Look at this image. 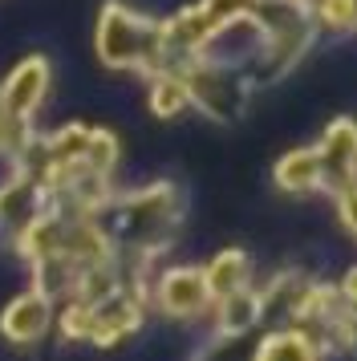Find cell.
I'll list each match as a JSON object with an SVG mask.
<instances>
[{
	"instance_id": "1",
	"label": "cell",
	"mask_w": 357,
	"mask_h": 361,
	"mask_svg": "<svg viewBox=\"0 0 357 361\" xmlns=\"http://www.w3.org/2000/svg\"><path fill=\"white\" fill-rule=\"evenodd\" d=\"M97 57L106 69H138L146 78L162 73L159 20L110 0L97 17Z\"/></svg>"
},
{
	"instance_id": "2",
	"label": "cell",
	"mask_w": 357,
	"mask_h": 361,
	"mask_svg": "<svg viewBox=\"0 0 357 361\" xmlns=\"http://www.w3.org/2000/svg\"><path fill=\"white\" fill-rule=\"evenodd\" d=\"M178 78L187 85V106H199L215 122H236L248 106V94H252V85L240 69L215 66L207 57H191L178 69Z\"/></svg>"
},
{
	"instance_id": "3",
	"label": "cell",
	"mask_w": 357,
	"mask_h": 361,
	"mask_svg": "<svg viewBox=\"0 0 357 361\" xmlns=\"http://www.w3.org/2000/svg\"><path fill=\"white\" fill-rule=\"evenodd\" d=\"M146 305H155V309H159L162 317H171V321L199 317V312L211 305L207 288H203V268H191V264L159 268V272H155V280H150Z\"/></svg>"
},
{
	"instance_id": "4",
	"label": "cell",
	"mask_w": 357,
	"mask_h": 361,
	"mask_svg": "<svg viewBox=\"0 0 357 361\" xmlns=\"http://www.w3.org/2000/svg\"><path fill=\"white\" fill-rule=\"evenodd\" d=\"M317 166H321V191L329 199L353 195V166H357V134L353 118H337L325 138L317 142Z\"/></svg>"
},
{
	"instance_id": "5",
	"label": "cell",
	"mask_w": 357,
	"mask_h": 361,
	"mask_svg": "<svg viewBox=\"0 0 357 361\" xmlns=\"http://www.w3.org/2000/svg\"><path fill=\"white\" fill-rule=\"evenodd\" d=\"M45 94H49V61H45V57H25V61L8 73V82L0 85V106H4V118L32 122V114L41 110Z\"/></svg>"
},
{
	"instance_id": "6",
	"label": "cell",
	"mask_w": 357,
	"mask_h": 361,
	"mask_svg": "<svg viewBox=\"0 0 357 361\" xmlns=\"http://www.w3.org/2000/svg\"><path fill=\"white\" fill-rule=\"evenodd\" d=\"M53 317H57V305L49 296H41L37 288H29V293L13 296L4 305V312H0V333L13 345H32L53 329Z\"/></svg>"
},
{
	"instance_id": "7",
	"label": "cell",
	"mask_w": 357,
	"mask_h": 361,
	"mask_svg": "<svg viewBox=\"0 0 357 361\" xmlns=\"http://www.w3.org/2000/svg\"><path fill=\"white\" fill-rule=\"evenodd\" d=\"M146 321V300H138L134 293H118L106 305H94L90 317V341L110 349V345L126 341L130 333H138Z\"/></svg>"
},
{
	"instance_id": "8",
	"label": "cell",
	"mask_w": 357,
	"mask_h": 361,
	"mask_svg": "<svg viewBox=\"0 0 357 361\" xmlns=\"http://www.w3.org/2000/svg\"><path fill=\"white\" fill-rule=\"evenodd\" d=\"M45 207H49L45 191H41L25 171H13L8 179L0 183V228L8 231V235H16L32 215H41Z\"/></svg>"
},
{
	"instance_id": "9",
	"label": "cell",
	"mask_w": 357,
	"mask_h": 361,
	"mask_svg": "<svg viewBox=\"0 0 357 361\" xmlns=\"http://www.w3.org/2000/svg\"><path fill=\"white\" fill-rule=\"evenodd\" d=\"M248 280H252V260L243 256L240 247H227L211 264H203V288H207L211 305L231 293H240V288H248Z\"/></svg>"
},
{
	"instance_id": "10",
	"label": "cell",
	"mask_w": 357,
	"mask_h": 361,
	"mask_svg": "<svg viewBox=\"0 0 357 361\" xmlns=\"http://www.w3.org/2000/svg\"><path fill=\"white\" fill-rule=\"evenodd\" d=\"M264 321V305H260V293L256 288H240V293L215 300V329L219 337H243Z\"/></svg>"
},
{
	"instance_id": "11",
	"label": "cell",
	"mask_w": 357,
	"mask_h": 361,
	"mask_svg": "<svg viewBox=\"0 0 357 361\" xmlns=\"http://www.w3.org/2000/svg\"><path fill=\"white\" fill-rule=\"evenodd\" d=\"M276 187L289 191V195H313V191H321L317 150L296 147V150H289V154H280V163H276Z\"/></svg>"
},
{
	"instance_id": "12",
	"label": "cell",
	"mask_w": 357,
	"mask_h": 361,
	"mask_svg": "<svg viewBox=\"0 0 357 361\" xmlns=\"http://www.w3.org/2000/svg\"><path fill=\"white\" fill-rule=\"evenodd\" d=\"M256 361H321V349L305 329H272L256 349Z\"/></svg>"
},
{
	"instance_id": "13",
	"label": "cell",
	"mask_w": 357,
	"mask_h": 361,
	"mask_svg": "<svg viewBox=\"0 0 357 361\" xmlns=\"http://www.w3.org/2000/svg\"><path fill=\"white\" fill-rule=\"evenodd\" d=\"M150 110L159 118H175L178 110H187V85L178 73H155L150 78Z\"/></svg>"
},
{
	"instance_id": "14",
	"label": "cell",
	"mask_w": 357,
	"mask_h": 361,
	"mask_svg": "<svg viewBox=\"0 0 357 361\" xmlns=\"http://www.w3.org/2000/svg\"><path fill=\"white\" fill-rule=\"evenodd\" d=\"M308 13H313V25H317V29L349 33V29H353V17H357V4L353 0H313Z\"/></svg>"
},
{
	"instance_id": "15",
	"label": "cell",
	"mask_w": 357,
	"mask_h": 361,
	"mask_svg": "<svg viewBox=\"0 0 357 361\" xmlns=\"http://www.w3.org/2000/svg\"><path fill=\"white\" fill-rule=\"evenodd\" d=\"M118 154H122V147H118V138H114L110 130H90L85 159H81V163L90 166V171H97V175H106V179H110L114 166H118Z\"/></svg>"
},
{
	"instance_id": "16",
	"label": "cell",
	"mask_w": 357,
	"mask_h": 361,
	"mask_svg": "<svg viewBox=\"0 0 357 361\" xmlns=\"http://www.w3.org/2000/svg\"><path fill=\"white\" fill-rule=\"evenodd\" d=\"M90 317H94V309H90V305H78V300H65V309L57 312V325H61V337H69V341H90Z\"/></svg>"
},
{
	"instance_id": "17",
	"label": "cell",
	"mask_w": 357,
	"mask_h": 361,
	"mask_svg": "<svg viewBox=\"0 0 357 361\" xmlns=\"http://www.w3.org/2000/svg\"><path fill=\"white\" fill-rule=\"evenodd\" d=\"M0 130H4V106H0Z\"/></svg>"
}]
</instances>
